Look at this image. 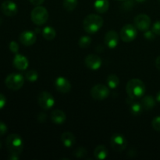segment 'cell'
Wrapping results in <instances>:
<instances>
[{
	"label": "cell",
	"mask_w": 160,
	"mask_h": 160,
	"mask_svg": "<svg viewBox=\"0 0 160 160\" xmlns=\"http://www.w3.org/2000/svg\"><path fill=\"white\" fill-rule=\"evenodd\" d=\"M126 91L128 96L131 99H136L143 97L145 92V85L140 79L134 78L130 80L126 86Z\"/></svg>",
	"instance_id": "obj_1"
},
{
	"label": "cell",
	"mask_w": 160,
	"mask_h": 160,
	"mask_svg": "<svg viewBox=\"0 0 160 160\" xmlns=\"http://www.w3.org/2000/svg\"><path fill=\"white\" fill-rule=\"evenodd\" d=\"M103 25V19L97 14H89L83 21L84 29L88 34H95Z\"/></svg>",
	"instance_id": "obj_2"
},
{
	"label": "cell",
	"mask_w": 160,
	"mask_h": 160,
	"mask_svg": "<svg viewBox=\"0 0 160 160\" xmlns=\"http://www.w3.org/2000/svg\"><path fill=\"white\" fill-rule=\"evenodd\" d=\"M7 149L11 154L20 155L23 148V142L22 138L19 134H9L6 140Z\"/></svg>",
	"instance_id": "obj_3"
},
{
	"label": "cell",
	"mask_w": 160,
	"mask_h": 160,
	"mask_svg": "<svg viewBox=\"0 0 160 160\" xmlns=\"http://www.w3.org/2000/svg\"><path fill=\"white\" fill-rule=\"evenodd\" d=\"M31 18L33 23L38 26L45 24L48 19V10L45 7L41 6H37L31 13Z\"/></svg>",
	"instance_id": "obj_4"
},
{
	"label": "cell",
	"mask_w": 160,
	"mask_h": 160,
	"mask_svg": "<svg viewBox=\"0 0 160 160\" xmlns=\"http://www.w3.org/2000/svg\"><path fill=\"white\" fill-rule=\"evenodd\" d=\"M24 83V78L22 74L12 73L8 75L5 80L6 86L12 91H17L21 88Z\"/></svg>",
	"instance_id": "obj_5"
},
{
	"label": "cell",
	"mask_w": 160,
	"mask_h": 160,
	"mask_svg": "<svg viewBox=\"0 0 160 160\" xmlns=\"http://www.w3.org/2000/svg\"><path fill=\"white\" fill-rule=\"evenodd\" d=\"M120 34L123 42H131L137 37V28L132 24H126L120 30Z\"/></svg>",
	"instance_id": "obj_6"
},
{
	"label": "cell",
	"mask_w": 160,
	"mask_h": 160,
	"mask_svg": "<svg viewBox=\"0 0 160 160\" xmlns=\"http://www.w3.org/2000/svg\"><path fill=\"white\" fill-rule=\"evenodd\" d=\"M109 89L107 86L104 85V84H96L94 86L91 90V95L92 98L98 101H102L109 97Z\"/></svg>",
	"instance_id": "obj_7"
},
{
	"label": "cell",
	"mask_w": 160,
	"mask_h": 160,
	"mask_svg": "<svg viewBox=\"0 0 160 160\" xmlns=\"http://www.w3.org/2000/svg\"><path fill=\"white\" fill-rule=\"evenodd\" d=\"M39 106L44 110H48L55 104L54 97L48 92H42L38 98Z\"/></svg>",
	"instance_id": "obj_8"
},
{
	"label": "cell",
	"mask_w": 160,
	"mask_h": 160,
	"mask_svg": "<svg viewBox=\"0 0 160 160\" xmlns=\"http://www.w3.org/2000/svg\"><path fill=\"white\" fill-rule=\"evenodd\" d=\"M111 146L116 152H122L127 148L128 141L126 138L120 134H114L111 137Z\"/></svg>",
	"instance_id": "obj_9"
},
{
	"label": "cell",
	"mask_w": 160,
	"mask_h": 160,
	"mask_svg": "<svg viewBox=\"0 0 160 160\" xmlns=\"http://www.w3.org/2000/svg\"><path fill=\"white\" fill-rule=\"evenodd\" d=\"M134 24L138 30L145 31L148 30L151 25V19L146 14H138L134 18Z\"/></svg>",
	"instance_id": "obj_10"
},
{
	"label": "cell",
	"mask_w": 160,
	"mask_h": 160,
	"mask_svg": "<svg viewBox=\"0 0 160 160\" xmlns=\"http://www.w3.org/2000/svg\"><path fill=\"white\" fill-rule=\"evenodd\" d=\"M1 10L6 17H13L17 13L18 7L14 2L11 0H6L2 2L1 6Z\"/></svg>",
	"instance_id": "obj_11"
},
{
	"label": "cell",
	"mask_w": 160,
	"mask_h": 160,
	"mask_svg": "<svg viewBox=\"0 0 160 160\" xmlns=\"http://www.w3.org/2000/svg\"><path fill=\"white\" fill-rule=\"evenodd\" d=\"M85 65L88 68L92 70H96L101 67L102 66V59L98 56L95 54H89L85 58Z\"/></svg>",
	"instance_id": "obj_12"
},
{
	"label": "cell",
	"mask_w": 160,
	"mask_h": 160,
	"mask_svg": "<svg viewBox=\"0 0 160 160\" xmlns=\"http://www.w3.org/2000/svg\"><path fill=\"white\" fill-rule=\"evenodd\" d=\"M105 44L109 48H115L119 43V35L115 31H109L104 38Z\"/></svg>",
	"instance_id": "obj_13"
},
{
	"label": "cell",
	"mask_w": 160,
	"mask_h": 160,
	"mask_svg": "<svg viewBox=\"0 0 160 160\" xmlns=\"http://www.w3.org/2000/svg\"><path fill=\"white\" fill-rule=\"evenodd\" d=\"M20 42L25 46H31L35 43L37 40V36L35 33L31 31H25L22 32L20 35Z\"/></svg>",
	"instance_id": "obj_14"
},
{
	"label": "cell",
	"mask_w": 160,
	"mask_h": 160,
	"mask_svg": "<svg viewBox=\"0 0 160 160\" xmlns=\"http://www.w3.org/2000/svg\"><path fill=\"white\" fill-rule=\"evenodd\" d=\"M55 87L56 90L62 93H67L71 89L70 82L63 77H59L55 81Z\"/></svg>",
	"instance_id": "obj_15"
},
{
	"label": "cell",
	"mask_w": 160,
	"mask_h": 160,
	"mask_svg": "<svg viewBox=\"0 0 160 160\" xmlns=\"http://www.w3.org/2000/svg\"><path fill=\"white\" fill-rule=\"evenodd\" d=\"M12 64L14 67L19 70H24L28 67L29 62H28V59L23 55L16 53L15 56L12 60Z\"/></svg>",
	"instance_id": "obj_16"
},
{
	"label": "cell",
	"mask_w": 160,
	"mask_h": 160,
	"mask_svg": "<svg viewBox=\"0 0 160 160\" xmlns=\"http://www.w3.org/2000/svg\"><path fill=\"white\" fill-rule=\"evenodd\" d=\"M50 118L52 121L56 124H62L66 121V114L60 109H55L52 111L50 114Z\"/></svg>",
	"instance_id": "obj_17"
},
{
	"label": "cell",
	"mask_w": 160,
	"mask_h": 160,
	"mask_svg": "<svg viewBox=\"0 0 160 160\" xmlns=\"http://www.w3.org/2000/svg\"><path fill=\"white\" fill-rule=\"evenodd\" d=\"M75 137L72 133L63 132L61 134V142L66 148H71L75 144Z\"/></svg>",
	"instance_id": "obj_18"
},
{
	"label": "cell",
	"mask_w": 160,
	"mask_h": 160,
	"mask_svg": "<svg viewBox=\"0 0 160 160\" xmlns=\"http://www.w3.org/2000/svg\"><path fill=\"white\" fill-rule=\"evenodd\" d=\"M109 7V2L108 0H95L94 3V8L98 13H105L108 11Z\"/></svg>",
	"instance_id": "obj_19"
},
{
	"label": "cell",
	"mask_w": 160,
	"mask_h": 160,
	"mask_svg": "<svg viewBox=\"0 0 160 160\" xmlns=\"http://www.w3.org/2000/svg\"><path fill=\"white\" fill-rule=\"evenodd\" d=\"M141 104L143 106L144 109L150 110L156 106V99L152 95H146V96L143 97L141 101Z\"/></svg>",
	"instance_id": "obj_20"
},
{
	"label": "cell",
	"mask_w": 160,
	"mask_h": 160,
	"mask_svg": "<svg viewBox=\"0 0 160 160\" xmlns=\"http://www.w3.org/2000/svg\"><path fill=\"white\" fill-rule=\"evenodd\" d=\"M94 155L97 159L103 160L108 156V150L104 145H98L94 151Z\"/></svg>",
	"instance_id": "obj_21"
},
{
	"label": "cell",
	"mask_w": 160,
	"mask_h": 160,
	"mask_svg": "<svg viewBox=\"0 0 160 160\" xmlns=\"http://www.w3.org/2000/svg\"><path fill=\"white\" fill-rule=\"evenodd\" d=\"M42 35H43L44 38L46 39L48 41L53 40L56 38V31L55 29L52 27H45L43 30H42Z\"/></svg>",
	"instance_id": "obj_22"
},
{
	"label": "cell",
	"mask_w": 160,
	"mask_h": 160,
	"mask_svg": "<svg viewBox=\"0 0 160 160\" xmlns=\"http://www.w3.org/2000/svg\"><path fill=\"white\" fill-rule=\"evenodd\" d=\"M106 82H107V85L109 86V88L112 89H115L118 87L119 84H120V80H119V78L117 75L110 74L107 77Z\"/></svg>",
	"instance_id": "obj_23"
},
{
	"label": "cell",
	"mask_w": 160,
	"mask_h": 160,
	"mask_svg": "<svg viewBox=\"0 0 160 160\" xmlns=\"http://www.w3.org/2000/svg\"><path fill=\"white\" fill-rule=\"evenodd\" d=\"M144 108L141 102H132L130 106V111L134 116H138L143 111Z\"/></svg>",
	"instance_id": "obj_24"
},
{
	"label": "cell",
	"mask_w": 160,
	"mask_h": 160,
	"mask_svg": "<svg viewBox=\"0 0 160 160\" xmlns=\"http://www.w3.org/2000/svg\"><path fill=\"white\" fill-rule=\"evenodd\" d=\"M78 3V0H63L62 5H63V7L66 10L71 12L76 9Z\"/></svg>",
	"instance_id": "obj_25"
},
{
	"label": "cell",
	"mask_w": 160,
	"mask_h": 160,
	"mask_svg": "<svg viewBox=\"0 0 160 160\" xmlns=\"http://www.w3.org/2000/svg\"><path fill=\"white\" fill-rule=\"evenodd\" d=\"M91 42H92V38H91L89 36L84 35L82 36V37L79 39V41H78V45H79L81 48H85L90 45Z\"/></svg>",
	"instance_id": "obj_26"
},
{
	"label": "cell",
	"mask_w": 160,
	"mask_h": 160,
	"mask_svg": "<svg viewBox=\"0 0 160 160\" xmlns=\"http://www.w3.org/2000/svg\"><path fill=\"white\" fill-rule=\"evenodd\" d=\"M25 78L30 82H34L38 78V73L36 70H31L25 73Z\"/></svg>",
	"instance_id": "obj_27"
},
{
	"label": "cell",
	"mask_w": 160,
	"mask_h": 160,
	"mask_svg": "<svg viewBox=\"0 0 160 160\" xmlns=\"http://www.w3.org/2000/svg\"><path fill=\"white\" fill-rule=\"evenodd\" d=\"M73 155L78 158H84L87 155V150L84 147H78L73 152Z\"/></svg>",
	"instance_id": "obj_28"
},
{
	"label": "cell",
	"mask_w": 160,
	"mask_h": 160,
	"mask_svg": "<svg viewBox=\"0 0 160 160\" xmlns=\"http://www.w3.org/2000/svg\"><path fill=\"white\" fill-rule=\"evenodd\" d=\"M152 126L153 129L157 131H160V116L155 117L152 121Z\"/></svg>",
	"instance_id": "obj_29"
},
{
	"label": "cell",
	"mask_w": 160,
	"mask_h": 160,
	"mask_svg": "<svg viewBox=\"0 0 160 160\" xmlns=\"http://www.w3.org/2000/svg\"><path fill=\"white\" fill-rule=\"evenodd\" d=\"M9 49H10V51L12 52L15 53V54L18 52L19 45L17 42H15V41H12V42L9 43Z\"/></svg>",
	"instance_id": "obj_30"
},
{
	"label": "cell",
	"mask_w": 160,
	"mask_h": 160,
	"mask_svg": "<svg viewBox=\"0 0 160 160\" xmlns=\"http://www.w3.org/2000/svg\"><path fill=\"white\" fill-rule=\"evenodd\" d=\"M152 31L156 34V35H160V20L154 23L152 26Z\"/></svg>",
	"instance_id": "obj_31"
},
{
	"label": "cell",
	"mask_w": 160,
	"mask_h": 160,
	"mask_svg": "<svg viewBox=\"0 0 160 160\" xmlns=\"http://www.w3.org/2000/svg\"><path fill=\"white\" fill-rule=\"evenodd\" d=\"M7 126L2 121H0V136H3L7 132Z\"/></svg>",
	"instance_id": "obj_32"
},
{
	"label": "cell",
	"mask_w": 160,
	"mask_h": 160,
	"mask_svg": "<svg viewBox=\"0 0 160 160\" xmlns=\"http://www.w3.org/2000/svg\"><path fill=\"white\" fill-rule=\"evenodd\" d=\"M155 35H156V34L153 32L152 30V31H148V30L145 31V38L148 39V40H152V39L155 38Z\"/></svg>",
	"instance_id": "obj_33"
},
{
	"label": "cell",
	"mask_w": 160,
	"mask_h": 160,
	"mask_svg": "<svg viewBox=\"0 0 160 160\" xmlns=\"http://www.w3.org/2000/svg\"><path fill=\"white\" fill-rule=\"evenodd\" d=\"M6 97H5L4 95L0 93V109H2L5 106H6Z\"/></svg>",
	"instance_id": "obj_34"
},
{
	"label": "cell",
	"mask_w": 160,
	"mask_h": 160,
	"mask_svg": "<svg viewBox=\"0 0 160 160\" xmlns=\"http://www.w3.org/2000/svg\"><path fill=\"white\" fill-rule=\"evenodd\" d=\"M46 114L43 113V112H41V113L38 116V120L39 122H41V123H44V122L46 120Z\"/></svg>",
	"instance_id": "obj_35"
},
{
	"label": "cell",
	"mask_w": 160,
	"mask_h": 160,
	"mask_svg": "<svg viewBox=\"0 0 160 160\" xmlns=\"http://www.w3.org/2000/svg\"><path fill=\"white\" fill-rule=\"evenodd\" d=\"M45 0H29L30 2L32 5H34V6H40L41 4L44 2Z\"/></svg>",
	"instance_id": "obj_36"
},
{
	"label": "cell",
	"mask_w": 160,
	"mask_h": 160,
	"mask_svg": "<svg viewBox=\"0 0 160 160\" xmlns=\"http://www.w3.org/2000/svg\"><path fill=\"white\" fill-rule=\"evenodd\" d=\"M20 159V157H19V155H16V154H11L9 155V159L10 160H17Z\"/></svg>",
	"instance_id": "obj_37"
},
{
	"label": "cell",
	"mask_w": 160,
	"mask_h": 160,
	"mask_svg": "<svg viewBox=\"0 0 160 160\" xmlns=\"http://www.w3.org/2000/svg\"><path fill=\"white\" fill-rule=\"evenodd\" d=\"M156 67L158 70H160V56H158L156 59Z\"/></svg>",
	"instance_id": "obj_38"
},
{
	"label": "cell",
	"mask_w": 160,
	"mask_h": 160,
	"mask_svg": "<svg viewBox=\"0 0 160 160\" xmlns=\"http://www.w3.org/2000/svg\"><path fill=\"white\" fill-rule=\"evenodd\" d=\"M156 101L159 102H160V91L159 92L157 93V95H156Z\"/></svg>",
	"instance_id": "obj_39"
},
{
	"label": "cell",
	"mask_w": 160,
	"mask_h": 160,
	"mask_svg": "<svg viewBox=\"0 0 160 160\" xmlns=\"http://www.w3.org/2000/svg\"><path fill=\"white\" fill-rule=\"evenodd\" d=\"M136 2H145V0H135Z\"/></svg>",
	"instance_id": "obj_40"
},
{
	"label": "cell",
	"mask_w": 160,
	"mask_h": 160,
	"mask_svg": "<svg viewBox=\"0 0 160 160\" xmlns=\"http://www.w3.org/2000/svg\"><path fill=\"white\" fill-rule=\"evenodd\" d=\"M2 19L0 18V24H1V23H2Z\"/></svg>",
	"instance_id": "obj_41"
},
{
	"label": "cell",
	"mask_w": 160,
	"mask_h": 160,
	"mask_svg": "<svg viewBox=\"0 0 160 160\" xmlns=\"http://www.w3.org/2000/svg\"><path fill=\"white\" fill-rule=\"evenodd\" d=\"M1 147H2V143H1V142H0V148H1Z\"/></svg>",
	"instance_id": "obj_42"
},
{
	"label": "cell",
	"mask_w": 160,
	"mask_h": 160,
	"mask_svg": "<svg viewBox=\"0 0 160 160\" xmlns=\"http://www.w3.org/2000/svg\"><path fill=\"white\" fill-rule=\"evenodd\" d=\"M117 1H126V0H117Z\"/></svg>",
	"instance_id": "obj_43"
},
{
	"label": "cell",
	"mask_w": 160,
	"mask_h": 160,
	"mask_svg": "<svg viewBox=\"0 0 160 160\" xmlns=\"http://www.w3.org/2000/svg\"><path fill=\"white\" fill-rule=\"evenodd\" d=\"M159 2H160V0H159Z\"/></svg>",
	"instance_id": "obj_44"
}]
</instances>
